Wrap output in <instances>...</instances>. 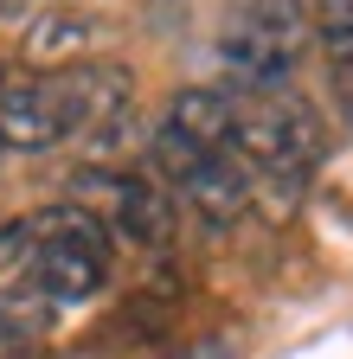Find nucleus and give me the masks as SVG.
<instances>
[{"label":"nucleus","instance_id":"obj_5","mask_svg":"<svg viewBox=\"0 0 353 359\" xmlns=\"http://www.w3.org/2000/svg\"><path fill=\"white\" fill-rule=\"evenodd\" d=\"M154 161H161V173L173 180V193H180L206 224H238V218L251 212L244 167H238L232 154H212V148L187 142V135L161 128V135H154Z\"/></svg>","mask_w":353,"mask_h":359},{"label":"nucleus","instance_id":"obj_2","mask_svg":"<svg viewBox=\"0 0 353 359\" xmlns=\"http://www.w3.org/2000/svg\"><path fill=\"white\" fill-rule=\"evenodd\" d=\"M0 257L20 263V276L46 302H91L109 283V231L84 205H46L0 231Z\"/></svg>","mask_w":353,"mask_h":359},{"label":"nucleus","instance_id":"obj_10","mask_svg":"<svg viewBox=\"0 0 353 359\" xmlns=\"http://www.w3.org/2000/svg\"><path fill=\"white\" fill-rule=\"evenodd\" d=\"M0 359H13V340H7V334H0Z\"/></svg>","mask_w":353,"mask_h":359},{"label":"nucleus","instance_id":"obj_4","mask_svg":"<svg viewBox=\"0 0 353 359\" xmlns=\"http://www.w3.org/2000/svg\"><path fill=\"white\" fill-rule=\"evenodd\" d=\"M71 187H77L71 205H84L109 238L142 244V250H161V244L173 238V205H167V193L154 187V180L116 173V167H84Z\"/></svg>","mask_w":353,"mask_h":359},{"label":"nucleus","instance_id":"obj_9","mask_svg":"<svg viewBox=\"0 0 353 359\" xmlns=\"http://www.w3.org/2000/svg\"><path fill=\"white\" fill-rule=\"evenodd\" d=\"M308 26H315V39H321L328 65L353 58V0H315V13H308Z\"/></svg>","mask_w":353,"mask_h":359},{"label":"nucleus","instance_id":"obj_6","mask_svg":"<svg viewBox=\"0 0 353 359\" xmlns=\"http://www.w3.org/2000/svg\"><path fill=\"white\" fill-rule=\"evenodd\" d=\"M77 135L71 97H65V77H26L0 90V148H20V154H46L58 142Z\"/></svg>","mask_w":353,"mask_h":359},{"label":"nucleus","instance_id":"obj_8","mask_svg":"<svg viewBox=\"0 0 353 359\" xmlns=\"http://www.w3.org/2000/svg\"><path fill=\"white\" fill-rule=\"evenodd\" d=\"M91 45V13H46L32 26V39H26V58L32 65H65L71 71V58Z\"/></svg>","mask_w":353,"mask_h":359},{"label":"nucleus","instance_id":"obj_7","mask_svg":"<svg viewBox=\"0 0 353 359\" xmlns=\"http://www.w3.org/2000/svg\"><path fill=\"white\" fill-rule=\"evenodd\" d=\"M173 135H187V142L212 148V154H232V90H212V83H193L180 97L167 103V122Z\"/></svg>","mask_w":353,"mask_h":359},{"label":"nucleus","instance_id":"obj_11","mask_svg":"<svg viewBox=\"0 0 353 359\" xmlns=\"http://www.w3.org/2000/svg\"><path fill=\"white\" fill-rule=\"evenodd\" d=\"M0 90H7V65H0Z\"/></svg>","mask_w":353,"mask_h":359},{"label":"nucleus","instance_id":"obj_1","mask_svg":"<svg viewBox=\"0 0 353 359\" xmlns=\"http://www.w3.org/2000/svg\"><path fill=\"white\" fill-rule=\"evenodd\" d=\"M321 116L308 109L295 90H232V161L244 167L251 205L277 193V218L295 212L308 173L321 167Z\"/></svg>","mask_w":353,"mask_h":359},{"label":"nucleus","instance_id":"obj_12","mask_svg":"<svg viewBox=\"0 0 353 359\" xmlns=\"http://www.w3.org/2000/svg\"><path fill=\"white\" fill-rule=\"evenodd\" d=\"M199 359H225V353H199Z\"/></svg>","mask_w":353,"mask_h":359},{"label":"nucleus","instance_id":"obj_3","mask_svg":"<svg viewBox=\"0 0 353 359\" xmlns=\"http://www.w3.org/2000/svg\"><path fill=\"white\" fill-rule=\"evenodd\" d=\"M308 39H315V26H308L302 0H238L218 32V65L232 71L238 90H283Z\"/></svg>","mask_w":353,"mask_h":359},{"label":"nucleus","instance_id":"obj_13","mask_svg":"<svg viewBox=\"0 0 353 359\" xmlns=\"http://www.w3.org/2000/svg\"><path fill=\"white\" fill-rule=\"evenodd\" d=\"M0 154H7V148H0Z\"/></svg>","mask_w":353,"mask_h":359}]
</instances>
